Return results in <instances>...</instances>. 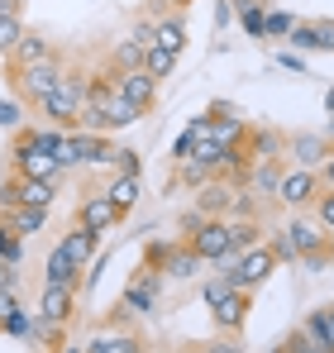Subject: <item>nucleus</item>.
I'll return each mask as SVG.
<instances>
[{"label": "nucleus", "instance_id": "f257e3e1", "mask_svg": "<svg viewBox=\"0 0 334 353\" xmlns=\"http://www.w3.org/2000/svg\"><path fill=\"white\" fill-rule=\"evenodd\" d=\"M86 86H91V77L81 72V67H62V81H57V91H48L34 110L48 119V124H62V129H72L77 115H81V105H86Z\"/></svg>", "mask_w": 334, "mask_h": 353}, {"label": "nucleus", "instance_id": "f03ea898", "mask_svg": "<svg viewBox=\"0 0 334 353\" xmlns=\"http://www.w3.org/2000/svg\"><path fill=\"white\" fill-rule=\"evenodd\" d=\"M181 243H191L206 263H224L234 248H229V220L215 215H201V210H186L181 215Z\"/></svg>", "mask_w": 334, "mask_h": 353}, {"label": "nucleus", "instance_id": "7ed1b4c3", "mask_svg": "<svg viewBox=\"0 0 334 353\" xmlns=\"http://www.w3.org/2000/svg\"><path fill=\"white\" fill-rule=\"evenodd\" d=\"M224 263H229V268H220V272L234 282V287H239V292H258V287L277 272V253H273V243H258V248L229 253Z\"/></svg>", "mask_w": 334, "mask_h": 353}, {"label": "nucleus", "instance_id": "20e7f679", "mask_svg": "<svg viewBox=\"0 0 334 353\" xmlns=\"http://www.w3.org/2000/svg\"><path fill=\"white\" fill-rule=\"evenodd\" d=\"M62 67H67L62 58H53V62H34V67H5V77H10V86H14V101H24V105H39L48 91H57V81H62Z\"/></svg>", "mask_w": 334, "mask_h": 353}, {"label": "nucleus", "instance_id": "39448f33", "mask_svg": "<svg viewBox=\"0 0 334 353\" xmlns=\"http://www.w3.org/2000/svg\"><path fill=\"white\" fill-rule=\"evenodd\" d=\"M286 234L296 243V253H301V263L311 268V272H320V268H330V230L315 220V215H291L286 220Z\"/></svg>", "mask_w": 334, "mask_h": 353}, {"label": "nucleus", "instance_id": "423d86ee", "mask_svg": "<svg viewBox=\"0 0 334 353\" xmlns=\"http://www.w3.org/2000/svg\"><path fill=\"white\" fill-rule=\"evenodd\" d=\"M163 282H167V272H158V268H139V272L129 277L124 296H119V315H115V320H124V315H153L158 301H163Z\"/></svg>", "mask_w": 334, "mask_h": 353}, {"label": "nucleus", "instance_id": "0eeeda50", "mask_svg": "<svg viewBox=\"0 0 334 353\" xmlns=\"http://www.w3.org/2000/svg\"><path fill=\"white\" fill-rule=\"evenodd\" d=\"M325 181L315 168H286L282 172V186H277V205H286L291 215H311V205L320 201Z\"/></svg>", "mask_w": 334, "mask_h": 353}, {"label": "nucleus", "instance_id": "6e6552de", "mask_svg": "<svg viewBox=\"0 0 334 353\" xmlns=\"http://www.w3.org/2000/svg\"><path fill=\"white\" fill-rule=\"evenodd\" d=\"M286 158H291V168H315L320 172V163L334 158V139L315 134V129H296V134H286Z\"/></svg>", "mask_w": 334, "mask_h": 353}, {"label": "nucleus", "instance_id": "1a4fd4ad", "mask_svg": "<svg viewBox=\"0 0 334 353\" xmlns=\"http://www.w3.org/2000/svg\"><path fill=\"white\" fill-rule=\"evenodd\" d=\"M248 310H253V292H224L215 305H210V325L220 330V334H244V325H248Z\"/></svg>", "mask_w": 334, "mask_h": 353}, {"label": "nucleus", "instance_id": "9d476101", "mask_svg": "<svg viewBox=\"0 0 334 353\" xmlns=\"http://www.w3.org/2000/svg\"><path fill=\"white\" fill-rule=\"evenodd\" d=\"M206 115H210V134H206V139H215L220 148H239V143L248 139V119L239 115L229 101H215V105H206Z\"/></svg>", "mask_w": 334, "mask_h": 353}, {"label": "nucleus", "instance_id": "9b49d317", "mask_svg": "<svg viewBox=\"0 0 334 353\" xmlns=\"http://www.w3.org/2000/svg\"><path fill=\"white\" fill-rule=\"evenodd\" d=\"M67 148L77 153V168H110L115 143L106 134H91V129H67Z\"/></svg>", "mask_w": 334, "mask_h": 353}, {"label": "nucleus", "instance_id": "f8f14e48", "mask_svg": "<svg viewBox=\"0 0 334 353\" xmlns=\"http://www.w3.org/2000/svg\"><path fill=\"white\" fill-rule=\"evenodd\" d=\"M119 220H124V215L115 210V201L106 191H86V196L77 201V220H72V225H86V230H101V234H106Z\"/></svg>", "mask_w": 334, "mask_h": 353}, {"label": "nucleus", "instance_id": "ddd939ff", "mask_svg": "<svg viewBox=\"0 0 334 353\" xmlns=\"http://www.w3.org/2000/svg\"><path fill=\"white\" fill-rule=\"evenodd\" d=\"M286 48H296V53H334V19H296Z\"/></svg>", "mask_w": 334, "mask_h": 353}, {"label": "nucleus", "instance_id": "4468645a", "mask_svg": "<svg viewBox=\"0 0 334 353\" xmlns=\"http://www.w3.org/2000/svg\"><path fill=\"white\" fill-rule=\"evenodd\" d=\"M10 172L14 176H39V181H62L57 158L43 153V148H10Z\"/></svg>", "mask_w": 334, "mask_h": 353}, {"label": "nucleus", "instance_id": "2eb2a0df", "mask_svg": "<svg viewBox=\"0 0 334 353\" xmlns=\"http://www.w3.org/2000/svg\"><path fill=\"white\" fill-rule=\"evenodd\" d=\"M115 86H119V96H129V101L148 115V110L158 105V86H163V81H153L144 67H139V72H119V67H115Z\"/></svg>", "mask_w": 334, "mask_h": 353}, {"label": "nucleus", "instance_id": "dca6fc26", "mask_svg": "<svg viewBox=\"0 0 334 353\" xmlns=\"http://www.w3.org/2000/svg\"><path fill=\"white\" fill-rule=\"evenodd\" d=\"M57 248L86 272L91 268V258L101 253V230H86V225H72V230H62V239H57Z\"/></svg>", "mask_w": 334, "mask_h": 353}, {"label": "nucleus", "instance_id": "f3484780", "mask_svg": "<svg viewBox=\"0 0 334 353\" xmlns=\"http://www.w3.org/2000/svg\"><path fill=\"white\" fill-rule=\"evenodd\" d=\"M62 58V48H57L48 34H34V29H24V39H19V48L5 58V67H34V62H53Z\"/></svg>", "mask_w": 334, "mask_h": 353}, {"label": "nucleus", "instance_id": "a211bd4d", "mask_svg": "<svg viewBox=\"0 0 334 353\" xmlns=\"http://www.w3.org/2000/svg\"><path fill=\"white\" fill-rule=\"evenodd\" d=\"M34 315L39 320H53V325H72V315H77V287H43Z\"/></svg>", "mask_w": 334, "mask_h": 353}, {"label": "nucleus", "instance_id": "6ab92c4d", "mask_svg": "<svg viewBox=\"0 0 334 353\" xmlns=\"http://www.w3.org/2000/svg\"><path fill=\"white\" fill-rule=\"evenodd\" d=\"M206 268H210V263H206L191 243H172V248H167V263H163L167 282H196Z\"/></svg>", "mask_w": 334, "mask_h": 353}, {"label": "nucleus", "instance_id": "aec40b11", "mask_svg": "<svg viewBox=\"0 0 334 353\" xmlns=\"http://www.w3.org/2000/svg\"><path fill=\"white\" fill-rule=\"evenodd\" d=\"M282 172H286V158H263L248 168V191L258 201H277V186H282Z\"/></svg>", "mask_w": 334, "mask_h": 353}, {"label": "nucleus", "instance_id": "412c9836", "mask_svg": "<svg viewBox=\"0 0 334 353\" xmlns=\"http://www.w3.org/2000/svg\"><path fill=\"white\" fill-rule=\"evenodd\" d=\"M248 158L263 163V158H286V134L273 124H248Z\"/></svg>", "mask_w": 334, "mask_h": 353}, {"label": "nucleus", "instance_id": "4be33fe9", "mask_svg": "<svg viewBox=\"0 0 334 353\" xmlns=\"http://www.w3.org/2000/svg\"><path fill=\"white\" fill-rule=\"evenodd\" d=\"M301 334H306L320 353H334V315H330V305L306 310V315H301Z\"/></svg>", "mask_w": 334, "mask_h": 353}, {"label": "nucleus", "instance_id": "5701e85b", "mask_svg": "<svg viewBox=\"0 0 334 353\" xmlns=\"http://www.w3.org/2000/svg\"><path fill=\"white\" fill-rule=\"evenodd\" d=\"M153 43L181 58V48H186V10H167V14H158V29H153Z\"/></svg>", "mask_w": 334, "mask_h": 353}, {"label": "nucleus", "instance_id": "b1692460", "mask_svg": "<svg viewBox=\"0 0 334 353\" xmlns=\"http://www.w3.org/2000/svg\"><path fill=\"white\" fill-rule=\"evenodd\" d=\"M229 196H234V181L210 176V181L201 186V196H196V210H201V215H215V220H229Z\"/></svg>", "mask_w": 334, "mask_h": 353}, {"label": "nucleus", "instance_id": "393cba45", "mask_svg": "<svg viewBox=\"0 0 334 353\" xmlns=\"http://www.w3.org/2000/svg\"><path fill=\"white\" fill-rule=\"evenodd\" d=\"M81 277H86V272L53 243V253H48V263H43V287H81Z\"/></svg>", "mask_w": 334, "mask_h": 353}, {"label": "nucleus", "instance_id": "a878e982", "mask_svg": "<svg viewBox=\"0 0 334 353\" xmlns=\"http://www.w3.org/2000/svg\"><path fill=\"white\" fill-rule=\"evenodd\" d=\"M101 191H106V196L115 201V210H119V215H129V210L139 205V191H144V186H139V176H124V172H115L110 181L101 186Z\"/></svg>", "mask_w": 334, "mask_h": 353}, {"label": "nucleus", "instance_id": "bb28decb", "mask_svg": "<svg viewBox=\"0 0 334 353\" xmlns=\"http://www.w3.org/2000/svg\"><path fill=\"white\" fill-rule=\"evenodd\" d=\"M10 225H14L19 239H29V234H39V230L48 225V210H43V205H14V210H10Z\"/></svg>", "mask_w": 334, "mask_h": 353}, {"label": "nucleus", "instance_id": "cd10ccee", "mask_svg": "<svg viewBox=\"0 0 334 353\" xmlns=\"http://www.w3.org/2000/svg\"><path fill=\"white\" fill-rule=\"evenodd\" d=\"M263 243V220H229V248L244 253V248H258Z\"/></svg>", "mask_w": 334, "mask_h": 353}, {"label": "nucleus", "instance_id": "c85d7f7f", "mask_svg": "<svg viewBox=\"0 0 334 353\" xmlns=\"http://www.w3.org/2000/svg\"><path fill=\"white\" fill-rule=\"evenodd\" d=\"M0 263H24V239L14 234V225H10V210H0Z\"/></svg>", "mask_w": 334, "mask_h": 353}, {"label": "nucleus", "instance_id": "c756f323", "mask_svg": "<svg viewBox=\"0 0 334 353\" xmlns=\"http://www.w3.org/2000/svg\"><path fill=\"white\" fill-rule=\"evenodd\" d=\"M144 43H134V39H119L115 43V53H110V67H119V72H139L144 67Z\"/></svg>", "mask_w": 334, "mask_h": 353}, {"label": "nucleus", "instance_id": "7c9ffc66", "mask_svg": "<svg viewBox=\"0 0 334 353\" xmlns=\"http://www.w3.org/2000/svg\"><path fill=\"white\" fill-rule=\"evenodd\" d=\"M144 72H148L153 81H167V77L177 72V53H167V48H158V43H153V48L144 53Z\"/></svg>", "mask_w": 334, "mask_h": 353}, {"label": "nucleus", "instance_id": "2f4dec72", "mask_svg": "<svg viewBox=\"0 0 334 353\" xmlns=\"http://www.w3.org/2000/svg\"><path fill=\"white\" fill-rule=\"evenodd\" d=\"M239 14V24H244V34L248 39H268V5L258 0V5H244V10H234Z\"/></svg>", "mask_w": 334, "mask_h": 353}, {"label": "nucleus", "instance_id": "473e14b6", "mask_svg": "<svg viewBox=\"0 0 334 353\" xmlns=\"http://www.w3.org/2000/svg\"><path fill=\"white\" fill-rule=\"evenodd\" d=\"M86 353H144V339L139 334H115V339H91Z\"/></svg>", "mask_w": 334, "mask_h": 353}, {"label": "nucleus", "instance_id": "72a5a7b5", "mask_svg": "<svg viewBox=\"0 0 334 353\" xmlns=\"http://www.w3.org/2000/svg\"><path fill=\"white\" fill-rule=\"evenodd\" d=\"M24 39V14H0V53L10 58Z\"/></svg>", "mask_w": 334, "mask_h": 353}, {"label": "nucleus", "instance_id": "f704fd0d", "mask_svg": "<svg viewBox=\"0 0 334 353\" xmlns=\"http://www.w3.org/2000/svg\"><path fill=\"white\" fill-rule=\"evenodd\" d=\"M29 325H34V315H29L24 305H14V310L5 315V330H0V334H10V339H29Z\"/></svg>", "mask_w": 334, "mask_h": 353}, {"label": "nucleus", "instance_id": "c9c22d12", "mask_svg": "<svg viewBox=\"0 0 334 353\" xmlns=\"http://www.w3.org/2000/svg\"><path fill=\"white\" fill-rule=\"evenodd\" d=\"M224 292H234V282H229L224 272H210V277H201V301H206V305H215Z\"/></svg>", "mask_w": 334, "mask_h": 353}, {"label": "nucleus", "instance_id": "e433bc0d", "mask_svg": "<svg viewBox=\"0 0 334 353\" xmlns=\"http://www.w3.org/2000/svg\"><path fill=\"white\" fill-rule=\"evenodd\" d=\"M273 353H320V349H315V344L301 334V325H296V330H286V334L277 339V349H273Z\"/></svg>", "mask_w": 334, "mask_h": 353}, {"label": "nucleus", "instance_id": "4c0bfd02", "mask_svg": "<svg viewBox=\"0 0 334 353\" xmlns=\"http://www.w3.org/2000/svg\"><path fill=\"white\" fill-rule=\"evenodd\" d=\"M291 29H296V14H286V10H268V39H291Z\"/></svg>", "mask_w": 334, "mask_h": 353}, {"label": "nucleus", "instance_id": "58836bf2", "mask_svg": "<svg viewBox=\"0 0 334 353\" xmlns=\"http://www.w3.org/2000/svg\"><path fill=\"white\" fill-rule=\"evenodd\" d=\"M110 168H115V172H124V176H139V172H144V158H139L134 148H115Z\"/></svg>", "mask_w": 334, "mask_h": 353}, {"label": "nucleus", "instance_id": "ea45409f", "mask_svg": "<svg viewBox=\"0 0 334 353\" xmlns=\"http://www.w3.org/2000/svg\"><path fill=\"white\" fill-rule=\"evenodd\" d=\"M177 181H181V186H196V191H201V186L210 181V172H206L201 163H191V158H186V163H177Z\"/></svg>", "mask_w": 334, "mask_h": 353}, {"label": "nucleus", "instance_id": "a19ab883", "mask_svg": "<svg viewBox=\"0 0 334 353\" xmlns=\"http://www.w3.org/2000/svg\"><path fill=\"white\" fill-rule=\"evenodd\" d=\"M273 243V253H277V263H301V253H296V243H291V234H286V225H282L277 234L268 239Z\"/></svg>", "mask_w": 334, "mask_h": 353}, {"label": "nucleus", "instance_id": "79ce46f5", "mask_svg": "<svg viewBox=\"0 0 334 353\" xmlns=\"http://www.w3.org/2000/svg\"><path fill=\"white\" fill-rule=\"evenodd\" d=\"M153 29H158V19H153V14H139V19L129 24V39L144 43V48H153Z\"/></svg>", "mask_w": 334, "mask_h": 353}, {"label": "nucleus", "instance_id": "37998d69", "mask_svg": "<svg viewBox=\"0 0 334 353\" xmlns=\"http://www.w3.org/2000/svg\"><path fill=\"white\" fill-rule=\"evenodd\" d=\"M24 124V101H0V129H19Z\"/></svg>", "mask_w": 334, "mask_h": 353}, {"label": "nucleus", "instance_id": "c03bdc74", "mask_svg": "<svg viewBox=\"0 0 334 353\" xmlns=\"http://www.w3.org/2000/svg\"><path fill=\"white\" fill-rule=\"evenodd\" d=\"M311 215H315V220H320L325 230H334V191H330V186L320 191V201L311 205Z\"/></svg>", "mask_w": 334, "mask_h": 353}, {"label": "nucleus", "instance_id": "a18cd8bd", "mask_svg": "<svg viewBox=\"0 0 334 353\" xmlns=\"http://www.w3.org/2000/svg\"><path fill=\"white\" fill-rule=\"evenodd\" d=\"M206 353H244V344H239V334H220L215 344H206Z\"/></svg>", "mask_w": 334, "mask_h": 353}, {"label": "nucleus", "instance_id": "49530a36", "mask_svg": "<svg viewBox=\"0 0 334 353\" xmlns=\"http://www.w3.org/2000/svg\"><path fill=\"white\" fill-rule=\"evenodd\" d=\"M0 292H19V268L14 263H0Z\"/></svg>", "mask_w": 334, "mask_h": 353}, {"label": "nucleus", "instance_id": "de8ad7c7", "mask_svg": "<svg viewBox=\"0 0 334 353\" xmlns=\"http://www.w3.org/2000/svg\"><path fill=\"white\" fill-rule=\"evenodd\" d=\"M277 62L286 67V72H306V62H301V53H296V48H282V53H277Z\"/></svg>", "mask_w": 334, "mask_h": 353}, {"label": "nucleus", "instance_id": "09e8293b", "mask_svg": "<svg viewBox=\"0 0 334 353\" xmlns=\"http://www.w3.org/2000/svg\"><path fill=\"white\" fill-rule=\"evenodd\" d=\"M229 19H234V5L220 0V5H215V29H229Z\"/></svg>", "mask_w": 334, "mask_h": 353}, {"label": "nucleus", "instance_id": "8fccbe9b", "mask_svg": "<svg viewBox=\"0 0 334 353\" xmlns=\"http://www.w3.org/2000/svg\"><path fill=\"white\" fill-rule=\"evenodd\" d=\"M320 181L334 191V158H325V163H320Z\"/></svg>", "mask_w": 334, "mask_h": 353}, {"label": "nucleus", "instance_id": "3c124183", "mask_svg": "<svg viewBox=\"0 0 334 353\" xmlns=\"http://www.w3.org/2000/svg\"><path fill=\"white\" fill-rule=\"evenodd\" d=\"M0 14H24V0H0Z\"/></svg>", "mask_w": 334, "mask_h": 353}, {"label": "nucleus", "instance_id": "603ef678", "mask_svg": "<svg viewBox=\"0 0 334 353\" xmlns=\"http://www.w3.org/2000/svg\"><path fill=\"white\" fill-rule=\"evenodd\" d=\"M325 110H330V115H334V86H330V91H325Z\"/></svg>", "mask_w": 334, "mask_h": 353}, {"label": "nucleus", "instance_id": "864d4df0", "mask_svg": "<svg viewBox=\"0 0 334 353\" xmlns=\"http://www.w3.org/2000/svg\"><path fill=\"white\" fill-rule=\"evenodd\" d=\"M186 5H191V0H167V10H186Z\"/></svg>", "mask_w": 334, "mask_h": 353}, {"label": "nucleus", "instance_id": "5fc2aeb1", "mask_svg": "<svg viewBox=\"0 0 334 353\" xmlns=\"http://www.w3.org/2000/svg\"><path fill=\"white\" fill-rule=\"evenodd\" d=\"M229 5H234V10H244V5H258V0H229Z\"/></svg>", "mask_w": 334, "mask_h": 353}, {"label": "nucleus", "instance_id": "6e6d98bb", "mask_svg": "<svg viewBox=\"0 0 334 353\" xmlns=\"http://www.w3.org/2000/svg\"><path fill=\"white\" fill-rule=\"evenodd\" d=\"M5 181H10V168H0V191H5Z\"/></svg>", "mask_w": 334, "mask_h": 353}, {"label": "nucleus", "instance_id": "4d7b16f0", "mask_svg": "<svg viewBox=\"0 0 334 353\" xmlns=\"http://www.w3.org/2000/svg\"><path fill=\"white\" fill-rule=\"evenodd\" d=\"M62 353H86V349H81V344H67V349H62Z\"/></svg>", "mask_w": 334, "mask_h": 353}, {"label": "nucleus", "instance_id": "13d9d810", "mask_svg": "<svg viewBox=\"0 0 334 353\" xmlns=\"http://www.w3.org/2000/svg\"><path fill=\"white\" fill-rule=\"evenodd\" d=\"M325 139H334V115H330V124H325Z\"/></svg>", "mask_w": 334, "mask_h": 353}, {"label": "nucleus", "instance_id": "bf43d9fd", "mask_svg": "<svg viewBox=\"0 0 334 353\" xmlns=\"http://www.w3.org/2000/svg\"><path fill=\"white\" fill-rule=\"evenodd\" d=\"M144 353H177V349H167V344H163V349H144Z\"/></svg>", "mask_w": 334, "mask_h": 353}, {"label": "nucleus", "instance_id": "052dcab7", "mask_svg": "<svg viewBox=\"0 0 334 353\" xmlns=\"http://www.w3.org/2000/svg\"><path fill=\"white\" fill-rule=\"evenodd\" d=\"M181 353H206V349H181Z\"/></svg>", "mask_w": 334, "mask_h": 353}, {"label": "nucleus", "instance_id": "680f3d73", "mask_svg": "<svg viewBox=\"0 0 334 353\" xmlns=\"http://www.w3.org/2000/svg\"><path fill=\"white\" fill-rule=\"evenodd\" d=\"M330 253H334V230H330Z\"/></svg>", "mask_w": 334, "mask_h": 353}, {"label": "nucleus", "instance_id": "e2e57ef3", "mask_svg": "<svg viewBox=\"0 0 334 353\" xmlns=\"http://www.w3.org/2000/svg\"><path fill=\"white\" fill-rule=\"evenodd\" d=\"M330 268H334V258H330Z\"/></svg>", "mask_w": 334, "mask_h": 353}, {"label": "nucleus", "instance_id": "0e129e2a", "mask_svg": "<svg viewBox=\"0 0 334 353\" xmlns=\"http://www.w3.org/2000/svg\"><path fill=\"white\" fill-rule=\"evenodd\" d=\"M330 315H334V305H330Z\"/></svg>", "mask_w": 334, "mask_h": 353}]
</instances>
